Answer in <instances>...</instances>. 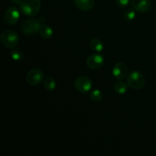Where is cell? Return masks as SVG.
Instances as JSON below:
<instances>
[{"instance_id":"obj_1","label":"cell","mask_w":156,"mask_h":156,"mask_svg":"<svg viewBox=\"0 0 156 156\" xmlns=\"http://www.w3.org/2000/svg\"><path fill=\"white\" fill-rule=\"evenodd\" d=\"M20 10L27 17H34L37 15L41 8V0H23L19 5Z\"/></svg>"},{"instance_id":"obj_2","label":"cell","mask_w":156,"mask_h":156,"mask_svg":"<svg viewBox=\"0 0 156 156\" xmlns=\"http://www.w3.org/2000/svg\"><path fill=\"white\" fill-rule=\"evenodd\" d=\"M0 41L6 48L12 49L16 47L19 43V37L15 31L7 29L1 33Z\"/></svg>"},{"instance_id":"obj_3","label":"cell","mask_w":156,"mask_h":156,"mask_svg":"<svg viewBox=\"0 0 156 156\" xmlns=\"http://www.w3.org/2000/svg\"><path fill=\"white\" fill-rule=\"evenodd\" d=\"M127 83L133 89H141L146 83V78L142 73L134 70L128 74Z\"/></svg>"},{"instance_id":"obj_4","label":"cell","mask_w":156,"mask_h":156,"mask_svg":"<svg viewBox=\"0 0 156 156\" xmlns=\"http://www.w3.org/2000/svg\"><path fill=\"white\" fill-rule=\"evenodd\" d=\"M41 27V21L35 18L26 20L22 23L21 26V30L25 35H33L39 33L40 28Z\"/></svg>"},{"instance_id":"obj_5","label":"cell","mask_w":156,"mask_h":156,"mask_svg":"<svg viewBox=\"0 0 156 156\" xmlns=\"http://www.w3.org/2000/svg\"><path fill=\"white\" fill-rule=\"evenodd\" d=\"M74 86L78 91L82 94H87L92 88V81L87 76H79L75 80Z\"/></svg>"},{"instance_id":"obj_6","label":"cell","mask_w":156,"mask_h":156,"mask_svg":"<svg viewBox=\"0 0 156 156\" xmlns=\"http://www.w3.org/2000/svg\"><path fill=\"white\" fill-rule=\"evenodd\" d=\"M44 73L40 69H33L27 73L26 76V81L27 84L31 86L40 85L44 80Z\"/></svg>"},{"instance_id":"obj_7","label":"cell","mask_w":156,"mask_h":156,"mask_svg":"<svg viewBox=\"0 0 156 156\" xmlns=\"http://www.w3.org/2000/svg\"><path fill=\"white\" fill-rule=\"evenodd\" d=\"M20 18V12L17 8L9 7L5 12L3 19L8 25H14L18 21Z\"/></svg>"},{"instance_id":"obj_8","label":"cell","mask_w":156,"mask_h":156,"mask_svg":"<svg viewBox=\"0 0 156 156\" xmlns=\"http://www.w3.org/2000/svg\"><path fill=\"white\" fill-rule=\"evenodd\" d=\"M86 64L91 69H98L105 64V57L99 53H94L87 58Z\"/></svg>"},{"instance_id":"obj_9","label":"cell","mask_w":156,"mask_h":156,"mask_svg":"<svg viewBox=\"0 0 156 156\" xmlns=\"http://www.w3.org/2000/svg\"><path fill=\"white\" fill-rule=\"evenodd\" d=\"M128 69L127 66L122 62H117L114 66L112 69L113 76L117 80H123L124 78H126L128 75Z\"/></svg>"},{"instance_id":"obj_10","label":"cell","mask_w":156,"mask_h":156,"mask_svg":"<svg viewBox=\"0 0 156 156\" xmlns=\"http://www.w3.org/2000/svg\"><path fill=\"white\" fill-rule=\"evenodd\" d=\"M131 5L136 12H146L151 9L152 3L150 0H132Z\"/></svg>"},{"instance_id":"obj_11","label":"cell","mask_w":156,"mask_h":156,"mask_svg":"<svg viewBox=\"0 0 156 156\" xmlns=\"http://www.w3.org/2000/svg\"><path fill=\"white\" fill-rule=\"evenodd\" d=\"M74 2L76 7L83 12L90 11L94 5V0H74Z\"/></svg>"},{"instance_id":"obj_12","label":"cell","mask_w":156,"mask_h":156,"mask_svg":"<svg viewBox=\"0 0 156 156\" xmlns=\"http://www.w3.org/2000/svg\"><path fill=\"white\" fill-rule=\"evenodd\" d=\"M90 48L96 53H101L104 50L105 46H104L103 42L98 38H93L91 40L89 43Z\"/></svg>"},{"instance_id":"obj_13","label":"cell","mask_w":156,"mask_h":156,"mask_svg":"<svg viewBox=\"0 0 156 156\" xmlns=\"http://www.w3.org/2000/svg\"><path fill=\"white\" fill-rule=\"evenodd\" d=\"M39 34L41 37L44 38V39H50L53 36V30L50 26L47 25V24H41Z\"/></svg>"},{"instance_id":"obj_14","label":"cell","mask_w":156,"mask_h":156,"mask_svg":"<svg viewBox=\"0 0 156 156\" xmlns=\"http://www.w3.org/2000/svg\"><path fill=\"white\" fill-rule=\"evenodd\" d=\"M128 83L123 82L122 80H119V82H116L114 86V91L118 94H124L128 90Z\"/></svg>"},{"instance_id":"obj_15","label":"cell","mask_w":156,"mask_h":156,"mask_svg":"<svg viewBox=\"0 0 156 156\" xmlns=\"http://www.w3.org/2000/svg\"><path fill=\"white\" fill-rule=\"evenodd\" d=\"M44 86L47 91H52L55 90L56 87V82L53 77L51 76H48L45 77L44 80Z\"/></svg>"},{"instance_id":"obj_16","label":"cell","mask_w":156,"mask_h":156,"mask_svg":"<svg viewBox=\"0 0 156 156\" xmlns=\"http://www.w3.org/2000/svg\"><path fill=\"white\" fill-rule=\"evenodd\" d=\"M89 98L93 102H99L103 98V93L99 89H94L90 93Z\"/></svg>"},{"instance_id":"obj_17","label":"cell","mask_w":156,"mask_h":156,"mask_svg":"<svg viewBox=\"0 0 156 156\" xmlns=\"http://www.w3.org/2000/svg\"><path fill=\"white\" fill-rule=\"evenodd\" d=\"M10 56L12 59L15 61H21L24 59V54L20 50H13L11 51Z\"/></svg>"},{"instance_id":"obj_18","label":"cell","mask_w":156,"mask_h":156,"mask_svg":"<svg viewBox=\"0 0 156 156\" xmlns=\"http://www.w3.org/2000/svg\"><path fill=\"white\" fill-rule=\"evenodd\" d=\"M123 18L126 21H132L136 18V12L133 9H128L123 14Z\"/></svg>"},{"instance_id":"obj_19","label":"cell","mask_w":156,"mask_h":156,"mask_svg":"<svg viewBox=\"0 0 156 156\" xmlns=\"http://www.w3.org/2000/svg\"><path fill=\"white\" fill-rule=\"evenodd\" d=\"M117 5L121 8H125L129 5V0H115Z\"/></svg>"},{"instance_id":"obj_20","label":"cell","mask_w":156,"mask_h":156,"mask_svg":"<svg viewBox=\"0 0 156 156\" xmlns=\"http://www.w3.org/2000/svg\"><path fill=\"white\" fill-rule=\"evenodd\" d=\"M23 0H11V2L13 3H15V4H17V5H20L21 2H22Z\"/></svg>"}]
</instances>
